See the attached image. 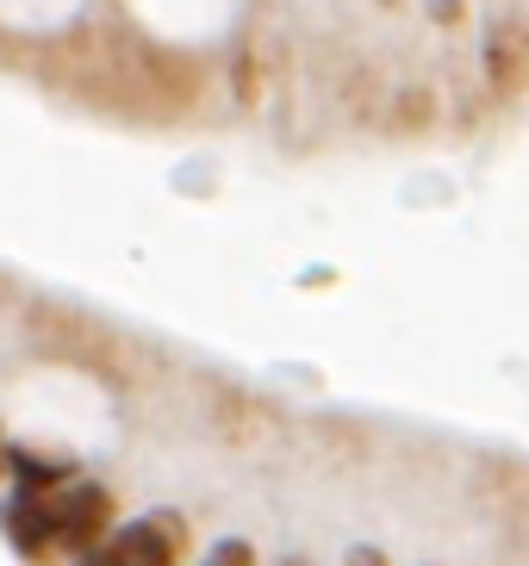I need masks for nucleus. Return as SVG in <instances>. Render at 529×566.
<instances>
[{
    "instance_id": "obj_1",
    "label": "nucleus",
    "mask_w": 529,
    "mask_h": 566,
    "mask_svg": "<svg viewBox=\"0 0 529 566\" xmlns=\"http://www.w3.org/2000/svg\"><path fill=\"white\" fill-rule=\"evenodd\" d=\"M175 554H181V523L175 516H137L125 530L87 542L75 566H175Z\"/></svg>"
},
{
    "instance_id": "obj_2",
    "label": "nucleus",
    "mask_w": 529,
    "mask_h": 566,
    "mask_svg": "<svg viewBox=\"0 0 529 566\" xmlns=\"http://www.w3.org/2000/svg\"><path fill=\"white\" fill-rule=\"evenodd\" d=\"M44 499V523H50V548H75L82 554L87 542H100L106 535V523H113V499H106V485H50V492H38Z\"/></svg>"
},
{
    "instance_id": "obj_3",
    "label": "nucleus",
    "mask_w": 529,
    "mask_h": 566,
    "mask_svg": "<svg viewBox=\"0 0 529 566\" xmlns=\"http://www.w3.org/2000/svg\"><path fill=\"white\" fill-rule=\"evenodd\" d=\"M0 530L13 535L19 554H32V560H44L50 554V523H44V499H38L32 485H19V499L0 511Z\"/></svg>"
},
{
    "instance_id": "obj_4",
    "label": "nucleus",
    "mask_w": 529,
    "mask_h": 566,
    "mask_svg": "<svg viewBox=\"0 0 529 566\" xmlns=\"http://www.w3.org/2000/svg\"><path fill=\"white\" fill-rule=\"evenodd\" d=\"M529 32L523 25H505V32H492V44H486V63H492V82L498 87H517L529 75Z\"/></svg>"
},
{
    "instance_id": "obj_5",
    "label": "nucleus",
    "mask_w": 529,
    "mask_h": 566,
    "mask_svg": "<svg viewBox=\"0 0 529 566\" xmlns=\"http://www.w3.org/2000/svg\"><path fill=\"white\" fill-rule=\"evenodd\" d=\"M243 560H249V548H243V542H225V548H218L206 566H243Z\"/></svg>"
},
{
    "instance_id": "obj_6",
    "label": "nucleus",
    "mask_w": 529,
    "mask_h": 566,
    "mask_svg": "<svg viewBox=\"0 0 529 566\" xmlns=\"http://www.w3.org/2000/svg\"><path fill=\"white\" fill-rule=\"evenodd\" d=\"M0 467H7V449H0Z\"/></svg>"
}]
</instances>
